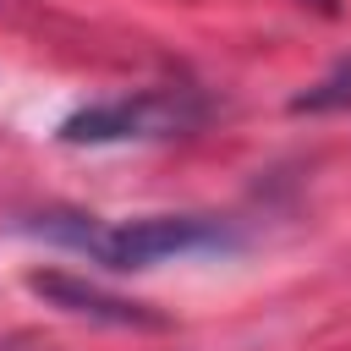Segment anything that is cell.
<instances>
[{
	"mask_svg": "<svg viewBox=\"0 0 351 351\" xmlns=\"http://www.w3.org/2000/svg\"><path fill=\"white\" fill-rule=\"evenodd\" d=\"M33 236H49L104 269H154L170 258H197V252H230L236 230L208 214H148V219H93V214H38L27 225Z\"/></svg>",
	"mask_w": 351,
	"mask_h": 351,
	"instance_id": "1",
	"label": "cell"
},
{
	"mask_svg": "<svg viewBox=\"0 0 351 351\" xmlns=\"http://www.w3.org/2000/svg\"><path fill=\"white\" fill-rule=\"evenodd\" d=\"M197 121H203V99L192 88H143L126 99L71 110L60 121V143H154L192 132Z\"/></svg>",
	"mask_w": 351,
	"mask_h": 351,
	"instance_id": "2",
	"label": "cell"
},
{
	"mask_svg": "<svg viewBox=\"0 0 351 351\" xmlns=\"http://www.w3.org/2000/svg\"><path fill=\"white\" fill-rule=\"evenodd\" d=\"M38 296H49L55 307H66V313H82V318H104V324H159L154 313H143L137 302H121V296H104L99 285H82V280H71V274H33L27 280Z\"/></svg>",
	"mask_w": 351,
	"mask_h": 351,
	"instance_id": "3",
	"label": "cell"
},
{
	"mask_svg": "<svg viewBox=\"0 0 351 351\" xmlns=\"http://www.w3.org/2000/svg\"><path fill=\"white\" fill-rule=\"evenodd\" d=\"M291 110H313V115H318V110H351V55H346L324 82H313L307 93H296Z\"/></svg>",
	"mask_w": 351,
	"mask_h": 351,
	"instance_id": "4",
	"label": "cell"
},
{
	"mask_svg": "<svg viewBox=\"0 0 351 351\" xmlns=\"http://www.w3.org/2000/svg\"><path fill=\"white\" fill-rule=\"evenodd\" d=\"M302 5H318V11H335V0H302Z\"/></svg>",
	"mask_w": 351,
	"mask_h": 351,
	"instance_id": "5",
	"label": "cell"
}]
</instances>
